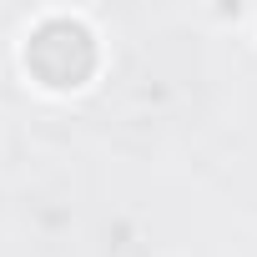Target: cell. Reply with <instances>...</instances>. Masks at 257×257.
Returning <instances> with one entry per match:
<instances>
[{
  "label": "cell",
  "instance_id": "obj_1",
  "mask_svg": "<svg viewBox=\"0 0 257 257\" xmlns=\"http://www.w3.org/2000/svg\"><path fill=\"white\" fill-rule=\"evenodd\" d=\"M26 66L36 71L41 86L51 91H71L81 86L91 71H96V41L81 21H66V16H51L31 31V46H26Z\"/></svg>",
  "mask_w": 257,
  "mask_h": 257
}]
</instances>
